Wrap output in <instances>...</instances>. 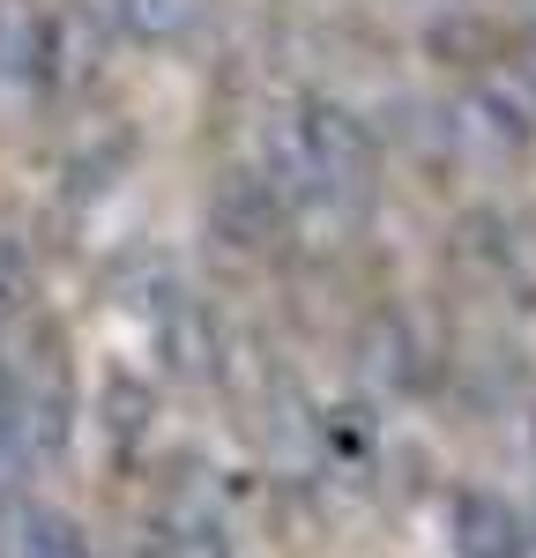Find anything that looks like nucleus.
<instances>
[{
  "mask_svg": "<svg viewBox=\"0 0 536 558\" xmlns=\"http://www.w3.org/2000/svg\"><path fill=\"white\" fill-rule=\"evenodd\" d=\"M373 172H380V149L357 112L328 105V97H306L291 105L276 128H268V186L283 202V223H351L373 194Z\"/></svg>",
  "mask_w": 536,
  "mask_h": 558,
  "instance_id": "nucleus-1",
  "label": "nucleus"
},
{
  "mask_svg": "<svg viewBox=\"0 0 536 558\" xmlns=\"http://www.w3.org/2000/svg\"><path fill=\"white\" fill-rule=\"evenodd\" d=\"M447 142L470 157V165H514V157H529L536 142V112L514 97L507 83H477L454 97V112H447Z\"/></svg>",
  "mask_w": 536,
  "mask_h": 558,
  "instance_id": "nucleus-2",
  "label": "nucleus"
},
{
  "mask_svg": "<svg viewBox=\"0 0 536 558\" xmlns=\"http://www.w3.org/2000/svg\"><path fill=\"white\" fill-rule=\"evenodd\" d=\"M8 417H15V439H23V454H60V439H68V417H75V402H68V365H60V350L38 343L31 357H15V373H8Z\"/></svg>",
  "mask_w": 536,
  "mask_h": 558,
  "instance_id": "nucleus-3",
  "label": "nucleus"
},
{
  "mask_svg": "<svg viewBox=\"0 0 536 558\" xmlns=\"http://www.w3.org/2000/svg\"><path fill=\"white\" fill-rule=\"evenodd\" d=\"M52 75V23L38 0H0V97L23 105Z\"/></svg>",
  "mask_w": 536,
  "mask_h": 558,
  "instance_id": "nucleus-4",
  "label": "nucleus"
},
{
  "mask_svg": "<svg viewBox=\"0 0 536 558\" xmlns=\"http://www.w3.org/2000/svg\"><path fill=\"white\" fill-rule=\"evenodd\" d=\"M447 536H454V558H529L522 514H514L507 499H491V492H454Z\"/></svg>",
  "mask_w": 536,
  "mask_h": 558,
  "instance_id": "nucleus-5",
  "label": "nucleus"
},
{
  "mask_svg": "<svg viewBox=\"0 0 536 558\" xmlns=\"http://www.w3.org/2000/svg\"><path fill=\"white\" fill-rule=\"evenodd\" d=\"M217 231L231 239V246H268V239L283 231V202H276V186H268L261 172H239L217 194Z\"/></svg>",
  "mask_w": 536,
  "mask_h": 558,
  "instance_id": "nucleus-6",
  "label": "nucleus"
},
{
  "mask_svg": "<svg viewBox=\"0 0 536 558\" xmlns=\"http://www.w3.org/2000/svg\"><path fill=\"white\" fill-rule=\"evenodd\" d=\"M209 0H112V23L127 31L134 45H179L202 31Z\"/></svg>",
  "mask_w": 536,
  "mask_h": 558,
  "instance_id": "nucleus-7",
  "label": "nucleus"
},
{
  "mask_svg": "<svg viewBox=\"0 0 536 558\" xmlns=\"http://www.w3.org/2000/svg\"><path fill=\"white\" fill-rule=\"evenodd\" d=\"M8 558H89V536L83 521L60 514V507H23L15 536H8Z\"/></svg>",
  "mask_w": 536,
  "mask_h": 558,
  "instance_id": "nucleus-8",
  "label": "nucleus"
},
{
  "mask_svg": "<svg viewBox=\"0 0 536 558\" xmlns=\"http://www.w3.org/2000/svg\"><path fill=\"white\" fill-rule=\"evenodd\" d=\"M142 558H231V536L217 521H172V529H157V544Z\"/></svg>",
  "mask_w": 536,
  "mask_h": 558,
  "instance_id": "nucleus-9",
  "label": "nucleus"
},
{
  "mask_svg": "<svg viewBox=\"0 0 536 558\" xmlns=\"http://www.w3.org/2000/svg\"><path fill=\"white\" fill-rule=\"evenodd\" d=\"M15 299H23V254H15V239L0 231V320L15 313Z\"/></svg>",
  "mask_w": 536,
  "mask_h": 558,
  "instance_id": "nucleus-10",
  "label": "nucleus"
},
{
  "mask_svg": "<svg viewBox=\"0 0 536 558\" xmlns=\"http://www.w3.org/2000/svg\"><path fill=\"white\" fill-rule=\"evenodd\" d=\"M31 454H23V439H15V417H8V395H0V484L23 470Z\"/></svg>",
  "mask_w": 536,
  "mask_h": 558,
  "instance_id": "nucleus-11",
  "label": "nucleus"
}]
</instances>
